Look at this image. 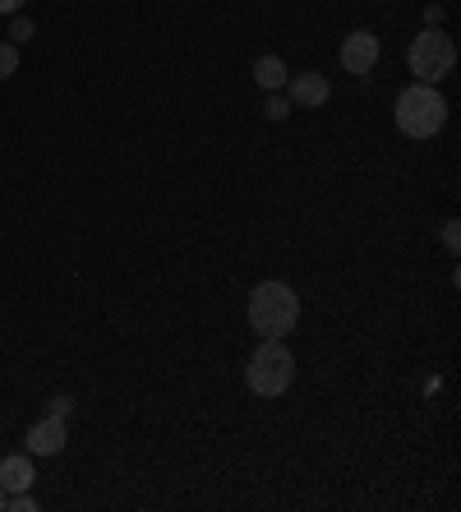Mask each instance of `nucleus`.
Returning <instances> with one entry per match:
<instances>
[{
	"label": "nucleus",
	"instance_id": "nucleus-2",
	"mask_svg": "<svg viewBox=\"0 0 461 512\" xmlns=\"http://www.w3.org/2000/svg\"><path fill=\"white\" fill-rule=\"evenodd\" d=\"M249 323L263 337H286L300 323V296L286 282H259L249 291Z\"/></svg>",
	"mask_w": 461,
	"mask_h": 512
},
{
	"label": "nucleus",
	"instance_id": "nucleus-12",
	"mask_svg": "<svg viewBox=\"0 0 461 512\" xmlns=\"http://www.w3.org/2000/svg\"><path fill=\"white\" fill-rule=\"evenodd\" d=\"M286 111H291V102H286V97H277V93L263 102V116H268V120H286Z\"/></svg>",
	"mask_w": 461,
	"mask_h": 512
},
{
	"label": "nucleus",
	"instance_id": "nucleus-17",
	"mask_svg": "<svg viewBox=\"0 0 461 512\" xmlns=\"http://www.w3.org/2000/svg\"><path fill=\"white\" fill-rule=\"evenodd\" d=\"M0 512H5V489H0Z\"/></svg>",
	"mask_w": 461,
	"mask_h": 512
},
{
	"label": "nucleus",
	"instance_id": "nucleus-11",
	"mask_svg": "<svg viewBox=\"0 0 461 512\" xmlns=\"http://www.w3.org/2000/svg\"><path fill=\"white\" fill-rule=\"evenodd\" d=\"M5 508H10V512H37L33 489H19V494H10V499H5Z\"/></svg>",
	"mask_w": 461,
	"mask_h": 512
},
{
	"label": "nucleus",
	"instance_id": "nucleus-5",
	"mask_svg": "<svg viewBox=\"0 0 461 512\" xmlns=\"http://www.w3.org/2000/svg\"><path fill=\"white\" fill-rule=\"evenodd\" d=\"M374 65H379V37L369 33V28H355L342 42V70L355 74V79H365Z\"/></svg>",
	"mask_w": 461,
	"mask_h": 512
},
{
	"label": "nucleus",
	"instance_id": "nucleus-16",
	"mask_svg": "<svg viewBox=\"0 0 461 512\" xmlns=\"http://www.w3.org/2000/svg\"><path fill=\"white\" fill-rule=\"evenodd\" d=\"M24 10V0H0V14H19Z\"/></svg>",
	"mask_w": 461,
	"mask_h": 512
},
{
	"label": "nucleus",
	"instance_id": "nucleus-9",
	"mask_svg": "<svg viewBox=\"0 0 461 512\" xmlns=\"http://www.w3.org/2000/svg\"><path fill=\"white\" fill-rule=\"evenodd\" d=\"M254 84L268 88V93H282L286 88V60L282 56H259L254 60Z\"/></svg>",
	"mask_w": 461,
	"mask_h": 512
},
{
	"label": "nucleus",
	"instance_id": "nucleus-15",
	"mask_svg": "<svg viewBox=\"0 0 461 512\" xmlns=\"http://www.w3.org/2000/svg\"><path fill=\"white\" fill-rule=\"evenodd\" d=\"M70 411H74V402H70V397H51V416L70 420Z\"/></svg>",
	"mask_w": 461,
	"mask_h": 512
},
{
	"label": "nucleus",
	"instance_id": "nucleus-13",
	"mask_svg": "<svg viewBox=\"0 0 461 512\" xmlns=\"http://www.w3.org/2000/svg\"><path fill=\"white\" fill-rule=\"evenodd\" d=\"M10 37H14V42H28V37H33V19H24V14H14Z\"/></svg>",
	"mask_w": 461,
	"mask_h": 512
},
{
	"label": "nucleus",
	"instance_id": "nucleus-14",
	"mask_svg": "<svg viewBox=\"0 0 461 512\" xmlns=\"http://www.w3.org/2000/svg\"><path fill=\"white\" fill-rule=\"evenodd\" d=\"M443 245H448V254H457V245H461V227H457V217H452V222H443Z\"/></svg>",
	"mask_w": 461,
	"mask_h": 512
},
{
	"label": "nucleus",
	"instance_id": "nucleus-4",
	"mask_svg": "<svg viewBox=\"0 0 461 512\" xmlns=\"http://www.w3.org/2000/svg\"><path fill=\"white\" fill-rule=\"evenodd\" d=\"M406 65H411L415 84H434L438 88L452 74V65H457V42H452L448 33H438V28H425V33L411 42Z\"/></svg>",
	"mask_w": 461,
	"mask_h": 512
},
{
	"label": "nucleus",
	"instance_id": "nucleus-8",
	"mask_svg": "<svg viewBox=\"0 0 461 512\" xmlns=\"http://www.w3.org/2000/svg\"><path fill=\"white\" fill-rule=\"evenodd\" d=\"M37 471H33V453H10L0 462V489L5 494H19V489H33Z\"/></svg>",
	"mask_w": 461,
	"mask_h": 512
},
{
	"label": "nucleus",
	"instance_id": "nucleus-10",
	"mask_svg": "<svg viewBox=\"0 0 461 512\" xmlns=\"http://www.w3.org/2000/svg\"><path fill=\"white\" fill-rule=\"evenodd\" d=\"M19 70V42H0V79H10Z\"/></svg>",
	"mask_w": 461,
	"mask_h": 512
},
{
	"label": "nucleus",
	"instance_id": "nucleus-7",
	"mask_svg": "<svg viewBox=\"0 0 461 512\" xmlns=\"http://www.w3.org/2000/svg\"><path fill=\"white\" fill-rule=\"evenodd\" d=\"M28 453L33 457H56L60 448H65V420L60 416H47L37 420V425H28Z\"/></svg>",
	"mask_w": 461,
	"mask_h": 512
},
{
	"label": "nucleus",
	"instance_id": "nucleus-6",
	"mask_svg": "<svg viewBox=\"0 0 461 512\" xmlns=\"http://www.w3.org/2000/svg\"><path fill=\"white\" fill-rule=\"evenodd\" d=\"M328 97H332V84L319 70H305V74H291V79H286V102H291V107H323Z\"/></svg>",
	"mask_w": 461,
	"mask_h": 512
},
{
	"label": "nucleus",
	"instance_id": "nucleus-3",
	"mask_svg": "<svg viewBox=\"0 0 461 512\" xmlns=\"http://www.w3.org/2000/svg\"><path fill=\"white\" fill-rule=\"evenodd\" d=\"M245 383H249V393H259V397H282L296 383V356L282 346V337H263V346L249 356Z\"/></svg>",
	"mask_w": 461,
	"mask_h": 512
},
{
	"label": "nucleus",
	"instance_id": "nucleus-1",
	"mask_svg": "<svg viewBox=\"0 0 461 512\" xmlns=\"http://www.w3.org/2000/svg\"><path fill=\"white\" fill-rule=\"evenodd\" d=\"M392 116H397V130H402L406 139H434V134L448 125V102H443V93H438L434 84H411L397 93Z\"/></svg>",
	"mask_w": 461,
	"mask_h": 512
}]
</instances>
